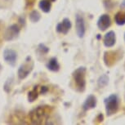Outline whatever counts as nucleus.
Returning <instances> with one entry per match:
<instances>
[{"label":"nucleus","mask_w":125,"mask_h":125,"mask_svg":"<svg viewBox=\"0 0 125 125\" xmlns=\"http://www.w3.org/2000/svg\"><path fill=\"white\" fill-rule=\"evenodd\" d=\"M105 106V113L107 116H111V115L116 114L119 109V97L116 94H111L109 96L104 100Z\"/></svg>","instance_id":"f257e3e1"},{"label":"nucleus","mask_w":125,"mask_h":125,"mask_svg":"<svg viewBox=\"0 0 125 125\" xmlns=\"http://www.w3.org/2000/svg\"><path fill=\"white\" fill-rule=\"evenodd\" d=\"M86 68L79 67L73 73V79H74L75 86L78 91L83 92L86 88Z\"/></svg>","instance_id":"f03ea898"},{"label":"nucleus","mask_w":125,"mask_h":125,"mask_svg":"<svg viewBox=\"0 0 125 125\" xmlns=\"http://www.w3.org/2000/svg\"><path fill=\"white\" fill-rule=\"evenodd\" d=\"M48 112L43 106H39L33 110L30 113V116L33 124H41L43 121H45L48 118Z\"/></svg>","instance_id":"7ed1b4c3"},{"label":"nucleus","mask_w":125,"mask_h":125,"mask_svg":"<svg viewBox=\"0 0 125 125\" xmlns=\"http://www.w3.org/2000/svg\"><path fill=\"white\" fill-rule=\"evenodd\" d=\"M33 67H34V63H33L32 59L28 56L25 62L21 65L18 70V76L21 79H23L26 78L30 72L32 71Z\"/></svg>","instance_id":"20e7f679"},{"label":"nucleus","mask_w":125,"mask_h":125,"mask_svg":"<svg viewBox=\"0 0 125 125\" xmlns=\"http://www.w3.org/2000/svg\"><path fill=\"white\" fill-rule=\"evenodd\" d=\"M75 27H76V33L77 35L79 38H83L85 34V22L84 19L82 16L77 14L75 17Z\"/></svg>","instance_id":"39448f33"},{"label":"nucleus","mask_w":125,"mask_h":125,"mask_svg":"<svg viewBox=\"0 0 125 125\" xmlns=\"http://www.w3.org/2000/svg\"><path fill=\"white\" fill-rule=\"evenodd\" d=\"M111 25V19L107 14H103L99 17L97 21V27L101 31L106 30Z\"/></svg>","instance_id":"423d86ee"},{"label":"nucleus","mask_w":125,"mask_h":125,"mask_svg":"<svg viewBox=\"0 0 125 125\" xmlns=\"http://www.w3.org/2000/svg\"><path fill=\"white\" fill-rule=\"evenodd\" d=\"M20 34V29L16 25H11L6 30L4 38L6 40H13L18 37Z\"/></svg>","instance_id":"0eeeda50"},{"label":"nucleus","mask_w":125,"mask_h":125,"mask_svg":"<svg viewBox=\"0 0 125 125\" xmlns=\"http://www.w3.org/2000/svg\"><path fill=\"white\" fill-rule=\"evenodd\" d=\"M3 58L5 61L10 65H14L16 64L17 54L12 49H6L3 52Z\"/></svg>","instance_id":"6e6552de"},{"label":"nucleus","mask_w":125,"mask_h":125,"mask_svg":"<svg viewBox=\"0 0 125 125\" xmlns=\"http://www.w3.org/2000/svg\"><path fill=\"white\" fill-rule=\"evenodd\" d=\"M71 28V22L68 18L63 19V21L56 25V31L63 34H66Z\"/></svg>","instance_id":"1a4fd4ad"},{"label":"nucleus","mask_w":125,"mask_h":125,"mask_svg":"<svg viewBox=\"0 0 125 125\" xmlns=\"http://www.w3.org/2000/svg\"><path fill=\"white\" fill-rule=\"evenodd\" d=\"M116 43V35L114 31H109L105 34L103 39V43L106 48H112Z\"/></svg>","instance_id":"9d476101"},{"label":"nucleus","mask_w":125,"mask_h":125,"mask_svg":"<svg viewBox=\"0 0 125 125\" xmlns=\"http://www.w3.org/2000/svg\"><path fill=\"white\" fill-rule=\"evenodd\" d=\"M96 105V96L93 95H89L88 97H87L86 101H84L83 105V109L85 110V111H87V110H89L91 109L95 108Z\"/></svg>","instance_id":"9b49d317"},{"label":"nucleus","mask_w":125,"mask_h":125,"mask_svg":"<svg viewBox=\"0 0 125 125\" xmlns=\"http://www.w3.org/2000/svg\"><path fill=\"white\" fill-rule=\"evenodd\" d=\"M47 67H48V70H52V71H58L60 70V65H59L58 61H57V59L53 57L52 58L50 61H48V65H47Z\"/></svg>","instance_id":"f8f14e48"},{"label":"nucleus","mask_w":125,"mask_h":125,"mask_svg":"<svg viewBox=\"0 0 125 125\" xmlns=\"http://www.w3.org/2000/svg\"><path fill=\"white\" fill-rule=\"evenodd\" d=\"M115 21L118 25H125V11H119L115 14Z\"/></svg>","instance_id":"ddd939ff"},{"label":"nucleus","mask_w":125,"mask_h":125,"mask_svg":"<svg viewBox=\"0 0 125 125\" xmlns=\"http://www.w3.org/2000/svg\"><path fill=\"white\" fill-rule=\"evenodd\" d=\"M39 6L40 9L44 12H49L52 8V3L50 0H41Z\"/></svg>","instance_id":"4468645a"},{"label":"nucleus","mask_w":125,"mask_h":125,"mask_svg":"<svg viewBox=\"0 0 125 125\" xmlns=\"http://www.w3.org/2000/svg\"><path fill=\"white\" fill-rule=\"evenodd\" d=\"M109 83V77L107 76L106 74H103L102 76H101L99 78L98 81H97V84L100 88H104Z\"/></svg>","instance_id":"2eb2a0df"},{"label":"nucleus","mask_w":125,"mask_h":125,"mask_svg":"<svg viewBox=\"0 0 125 125\" xmlns=\"http://www.w3.org/2000/svg\"><path fill=\"white\" fill-rule=\"evenodd\" d=\"M37 97H38L37 88H36V87H34V88L29 93V95H28V99H29L30 101H31V102H32V101H34Z\"/></svg>","instance_id":"dca6fc26"},{"label":"nucleus","mask_w":125,"mask_h":125,"mask_svg":"<svg viewBox=\"0 0 125 125\" xmlns=\"http://www.w3.org/2000/svg\"><path fill=\"white\" fill-rule=\"evenodd\" d=\"M30 19L33 22H38L40 19V14L37 11H33L30 14Z\"/></svg>","instance_id":"f3484780"},{"label":"nucleus","mask_w":125,"mask_h":125,"mask_svg":"<svg viewBox=\"0 0 125 125\" xmlns=\"http://www.w3.org/2000/svg\"><path fill=\"white\" fill-rule=\"evenodd\" d=\"M120 7H121L122 8H125V0H124V1H123V3H121V5H120Z\"/></svg>","instance_id":"a211bd4d"},{"label":"nucleus","mask_w":125,"mask_h":125,"mask_svg":"<svg viewBox=\"0 0 125 125\" xmlns=\"http://www.w3.org/2000/svg\"><path fill=\"white\" fill-rule=\"evenodd\" d=\"M4 1H7V2H10V1H11V0H4Z\"/></svg>","instance_id":"6ab92c4d"},{"label":"nucleus","mask_w":125,"mask_h":125,"mask_svg":"<svg viewBox=\"0 0 125 125\" xmlns=\"http://www.w3.org/2000/svg\"><path fill=\"white\" fill-rule=\"evenodd\" d=\"M50 1H52V2H54V1H56V0H50Z\"/></svg>","instance_id":"aec40b11"},{"label":"nucleus","mask_w":125,"mask_h":125,"mask_svg":"<svg viewBox=\"0 0 125 125\" xmlns=\"http://www.w3.org/2000/svg\"><path fill=\"white\" fill-rule=\"evenodd\" d=\"M124 40H125V34H124Z\"/></svg>","instance_id":"412c9836"}]
</instances>
